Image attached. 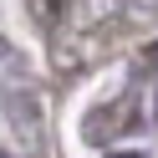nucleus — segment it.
<instances>
[{
  "label": "nucleus",
  "mask_w": 158,
  "mask_h": 158,
  "mask_svg": "<svg viewBox=\"0 0 158 158\" xmlns=\"http://www.w3.org/2000/svg\"><path fill=\"white\" fill-rule=\"evenodd\" d=\"M107 158H143V153H107Z\"/></svg>",
  "instance_id": "obj_1"
},
{
  "label": "nucleus",
  "mask_w": 158,
  "mask_h": 158,
  "mask_svg": "<svg viewBox=\"0 0 158 158\" xmlns=\"http://www.w3.org/2000/svg\"><path fill=\"white\" fill-rule=\"evenodd\" d=\"M148 56H153V61H158V41H153V46H148Z\"/></svg>",
  "instance_id": "obj_2"
}]
</instances>
